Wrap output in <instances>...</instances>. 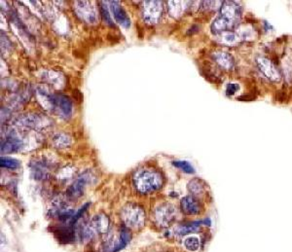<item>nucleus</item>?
<instances>
[{
  "label": "nucleus",
  "mask_w": 292,
  "mask_h": 252,
  "mask_svg": "<svg viewBox=\"0 0 292 252\" xmlns=\"http://www.w3.org/2000/svg\"><path fill=\"white\" fill-rule=\"evenodd\" d=\"M101 12H102V16H103L104 21H105L108 25H113V23H112V21H111V18H110V16H109V12H108V10H107V7H106L104 4H102Z\"/></svg>",
  "instance_id": "nucleus-21"
},
{
  "label": "nucleus",
  "mask_w": 292,
  "mask_h": 252,
  "mask_svg": "<svg viewBox=\"0 0 292 252\" xmlns=\"http://www.w3.org/2000/svg\"><path fill=\"white\" fill-rule=\"evenodd\" d=\"M183 244H184L185 249L190 252H198L201 247V241L196 236H189V237L185 238Z\"/></svg>",
  "instance_id": "nucleus-17"
},
{
  "label": "nucleus",
  "mask_w": 292,
  "mask_h": 252,
  "mask_svg": "<svg viewBox=\"0 0 292 252\" xmlns=\"http://www.w3.org/2000/svg\"><path fill=\"white\" fill-rule=\"evenodd\" d=\"M51 104L59 109L60 113L65 117H70L73 113V102L66 97L61 95H47Z\"/></svg>",
  "instance_id": "nucleus-6"
},
{
  "label": "nucleus",
  "mask_w": 292,
  "mask_h": 252,
  "mask_svg": "<svg viewBox=\"0 0 292 252\" xmlns=\"http://www.w3.org/2000/svg\"><path fill=\"white\" fill-rule=\"evenodd\" d=\"M97 234L106 236L110 232V220L105 214H97L91 221Z\"/></svg>",
  "instance_id": "nucleus-13"
},
{
  "label": "nucleus",
  "mask_w": 292,
  "mask_h": 252,
  "mask_svg": "<svg viewBox=\"0 0 292 252\" xmlns=\"http://www.w3.org/2000/svg\"><path fill=\"white\" fill-rule=\"evenodd\" d=\"M144 14L146 18V21L151 23L156 22L159 16L161 15V3L157 1L146 2Z\"/></svg>",
  "instance_id": "nucleus-12"
},
{
  "label": "nucleus",
  "mask_w": 292,
  "mask_h": 252,
  "mask_svg": "<svg viewBox=\"0 0 292 252\" xmlns=\"http://www.w3.org/2000/svg\"><path fill=\"white\" fill-rule=\"evenodd\" d=\"M134 184L139 192L149 194L159 190L162 187L163 180L161 176L156 172L141 170L134 176Z\"/></svg>",
  "instance_id": "nucleus-1"
},
{
  "label": "nucleus",
  "mask_w": 292,
  "mask_h": 252,
  "mask_svg": "<svg viewBox=\"0 0 292 252\" xmlns=\"http://www.w3.org/2000/svg\"><path fill=\"white\" fill-rule=\"evenodd\" d=\"M20 162L16 159L8 158V157H1L0 160V166L1 168H6V169H17L20 167Z\"/></svg>",
  "instance_id": "nucleus-19"
},
{
  "label": "nucleus",
  "mask_w": 292,
  "mask_h": 252,
  "mask_svg": "<svg viewBox=\"0 0 292 252\" xmlns=\"http://www.w3.org/2000/svg\"><path fill=\"white\" fill-rule=\"evenodd\" d=\"M214 61L224 70H232L235 67V60L232 55L226 52H215L213 54Z\"/></svg>",
  "instance_id": "nucleus-9"
},
{
  "label": "nucleus",
  "mask_w": 292,
  "mask_h": 252,
  "mask_svg": "<svg viewBox=\"0 0 292 252\" xmlns=\"http://www.w3.org/2000/svg\"><path fill=\"white\" fill-rule=\"evenodd\" d=\"M121 218L124 225L132 230H140L146 224L145 210L135 203H129L123 207Z\"/></svg>",
  "instance_id": "nucleus-2"
},
{
  "label": "nucleus",
  "mask_w": 292,
  "mask_h": 252,
  "mask_svg": "<svg viewBox=\"0 0 292 252\" xmlns=\"http://www.w3.org/2000/svg\"><path fill=\"white\" fill-rule=\"evenodd\" d=\"M240 90V85L236 84V83H229L226 87V95L228 97H232L234 96L237 92H239Z\"/></svg>",
  "instance_id": "nucleus-20"
},
{
  "label": "nucleus",
  "mask_w": 292,
  "mask_h": 252,
  "mask_svg": "<svg viewBox=\"0 0 292 252\" xmlns=\"http://www.w3.org/2000/svg\"><path fill=\"white\" fill-rule=\"evenodd\" d=\"M257 67L263 73V75L273 83H279L282 81V73L277 65L266 57L258 56L255 59Z\"/></svg>",
  "instance_id": "nucleus-4"
},
{
  "label": "nucleus",
  "mask_w": 292,
  "mask_h": 252,
  "mask_svg": "<svg viewBox=\"0 0 292 252\" xmlns=\"http://www.w3.org/2000/svg\"><path fill=\"white\" fill-rule=\"evenodd\" d=\"M219 35H220L221 43H223L224 45H227V46H235L243 41L241 36L239 35V33L236 31H233V30L224 31V32L220 33Z\"/></svg>",
  "instance_id": "nucleus-14"
},
{
  "label": "nucleus",
  "mask_w": 292,
  "mask_h": 252,
  "mask_svg": "<svg viewBox=\"0 0 292 252\" xmlns=\"http://www.w3.org/2000/svg\"><path fill=\"white\" fill-rule=\"evenodd\" d=\"M219 17L224 19L233 28L241 21L242 7L237 2L224 1L220 6Z\"/></svg>",
  "instance_id": "nucleus-3"
},
{
  "label": "nucleus",
  "mask_w": 292,
  "mask_h": 252,
  "mask_svg": "<svg viewBox=\"0 0 292 252\" xmlns=\"http://www.w3.org/2000/svg\"><path fill=\"white\" fill-rule=\"evenodd\" d=\"M188 190L190 191L192 196H194L196 198V197H199V196H202L205 194L206 185L201 179L194 178L188 183Z\"/></svg>",
  "instance_id": "nucleus-15"
},
{
  "label": "nucleus",
  "mask_w": 292,
  "mask_h": 252,
  "mask_svg": "<svg viewBox=\"0 0 292 252\" xmlns=\"http://www.w3.org/2000/svg\"><path fill=\"white\" fill-rule=\"evenodd\" d=\"M20 149V140L15 136L8 137L4 142L1 143V152L2 153H14Z\"/></svg>",
  "instance_id": "nucleus-16"
},
{
  "label": "nucleus",
  "mask_w": 292,
  "mask_h": 252,
  "mask_svg": "<svg viewBox=\"0 0 292 252\" xmlns=\"http://www.w3.org/2000/svg\"><path fill=\"white\" fill-rule=\"evenodd\" d=\"M109 3H110V9L112 11L115 21L124 27H129L131 24L130 18L125 12V10L120 6V4L117 1H110Z\"/></svg>",
  "instance_id": "nucleus-11"
},
{
  "label": "nucleus",
  "mask_w": 292,
  "mask_h": 252,
  "mask_svg": "<svg viewBox=\"0 0 292 252\" xmlns=\"http://www.w3.org/2000/svg\"><path fill=\"white\" fill-rule=\"evenodd\" d=\"M202 225L211 226V220L206 219V220H203V221H194V222H191V223H186V224L180 225V226H178L175 229L174 233L177 236H186V235H189L191 233L199 232L201 230Z\"/></svg>",
  "instance_id": "nucleus-10"
},
{
  "label": "nucleus",
  "mask_w": 292,
  "mask_h": 252,
  "mask_svg": "<svg viewBox=\"0 0 292 252\" xmlns=\"http://www.w3.org/2000/svg\"><path fill=\"white\" fill-rule=\"evenodd\" d=\"M180 207L186 215H197L201 211V204L194 196H185L180 201Z\"/></svg>",
  "instance_id": "nucleus-8"
},
{
  "label": "nucleus",
  "mask_w": 292,
  "mask_h": 252,
  "mask_svg": "<svg viewBox=\"0 0 292 252\" xmlns=\"http://www.w3.org/2000/svg\"><path fill=\"white\" fill-rule=\"evenodd\" d=\"M89 181H90V177L88 175H83V176L78 177L68 189V191H67L68 198H70L72 200L80 198L83 195L85 187L89 183Z\"/></svg>",
  "instance_id": "nucleus-7"
},
{
  "label": "nucleus",
  "mask_w": 292,
  "mask_h": 252,
  "mask_svg": "<svg viewBox=\"0 0 292 252\" xmlns=\"http://www.w3.org/2000/svg\"><path fill=\"white\" fill-rule=\"evenodd\" d=\"M175 215L176 209L169 202L158 205L154 210V220L159 227H168L173 221Z\"/></svg>",
  "instance_id": "nucleus-5"
},
{
  "label": "nucleus",
  "mask_w": 292,
  "mask_h": 252,
  "mask_svg": "<svg viewBox=\"0 0 292 252\" xmlns=\"http://www.w3.org/2000/svg\"><path fill=\"white\" fill-rule=\"evenodd\" d=\"M172 165L174 167L180 169L181 171H183L186 174H189V175L195 174V169L193 168V166L187 161H174V162H172Z\"/></svg>",
  "instance_id": "nucleus-18"
}]
</instances>
